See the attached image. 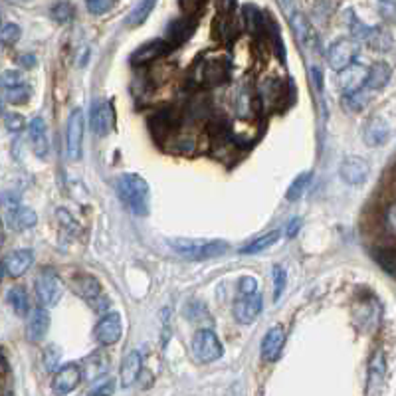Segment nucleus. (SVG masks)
Here are the masks:
<instances>
[{
  "label": "nucleus",
  "instance_id": "nucleus-1",
  "mask_svg": "<svg viewBox=\"0 0 396 396\" xmlns=\"http://www.w3.org/2000/svg\"><path fill=\"white\" fill-rule=\"evenodd\" d=\"M117 195L123 200L127 208L137 214V216H145L149 214V202H151V190L147 180L141 179L139 175L127 173L121 175L117 182H115Z\"/></svg>",
  "mask_w": 396,
  "mask_h": 396
},
{
  "label": "nucleus",
  "instance_id": "nucleus-2",
  "mask_svg": "<svg viewBox=\"0 0 396 396\" xmlns=\"http://www.w3.org/2000/svg\"><path fill=\"white\" fill-rule=\"evenodd\" d=\"M169 246L186 260H210L228 252V244L222 240H171Z\"/></svg>",
  "mask_w": 396,
  "mask_h": 396
},
{
  "label": "nucleus",
  "instance_id": "nucleus-3",
  "mask_svg": "<svg viewBox=\"0 0 396 396\" xmlns=\"http://www.w3.org/2000/svg\"><path fill=\"white\" fill-rule=\"evenodd\" d=\"M193 79L197 82L198 86H204V88H214L220 86L228 79V64L226 60H204V62H198L195 72H193Z\"/></svg>",
  "mask_w": 396,
  "mask_h": 396
},
{
  "label": "nucleus",
  "instance_id": "nucleus-4",
  "mask_svg": "<svg viewBox=\"0 0 396 396\" xmlns=\"http://www.w3.org/2000/svg\"><path fill=\"white\" fill-rule=\"evenodd\" d=\"M34 289H36V297L42 307L55 306L62 299V293H64V286H62L60 277L50 268H46V270L38 273Z\"/></svg>",
  "mask_w": 396,
  "mask_h": 396
},
{
  "label": "nucleus",
  "instance_id": "nucleus-5",
  "mask_svg": "<svg viewBox=\"0 0 396 396\" xmlns=\"http://www.w3.org/2000/svg\"><path fill=\"white\" fill-rule=\"evenodd\" d=\"M193 353L200 362H212L222 357L224 349L218 341L216 333L210 329H198L193 337Z\"/></svg>",
  "mask_w": 396,
  "mask_h": 396
},
{
  "label": "nucleus",
  "instance_id": "nucleus-6",
  "mask_svg": "<svg viewBox=\"0 0 396 396\" xmlns=\"http://www.w3.org/2000/svg\"><path fill=\"white\" fill-rule=\"evenodd\" d=\"M359 54V46L355 40L351 38H341L337 42H333L327 50V62L329 68L333 72H341L347 66H351L355 62V58Z\"/></svg>",
  "mask_w": 396,
  "mask_h": 396
},
{
  "label": "nucleus",
  "instance_id": "nucleus-7",
  "mask_svg": "<svg viewBox=\"0 0 396 396\" xmlns=\"http://www.w3.org/2000/svg\"><path fill=\"white\" fill-rule=\"evenodd\" d=\"M84 111L73 109L68 117V127H66V153L70 161H79L82 157V143H84Z\"/></svg>",
  "mask_w": 396,
  "mask_h": 396
},
{
  "label": "nucleus",
  "instance_id": "nucleus-8",
  "mask_svg": "<svg viewBox=\"0 0 396 396\" xmlns=\"http://www.w3.org/2000/svg\"><path fill=\"white\" fill-rule=\"evenodd\" d=\"M123 333V323H121V315L117 311H109L106 313L99 323L95 325V339L99 345H115L121 339Z\"/></svg>",
  "mask_w": 396,
  "mask_h": 396
},
{
  "label": "nucleus",
  "instance_id": "nucleus-9",
  "mask_svg": "<svg viewBox=\"0 0 396 396\" xmlns=\"http://www.w3.org/2000/svg\"><path fill=\"white\" fill-rule=\"evenodd\" d=\"M264 307V299L260 293H250V295H240L234 301V317L238 323L250 325L258 319V315L262 313Z\"/></svg>",
  "mask_w": 396,
  "mask_h": 396
},
{
  "label": "nucleus",
  "instance_id": "nucleus-10",
  "mask_svg": "<svg viewBox=\"0 0 396 396\" xmlns=\"http://www.w3.org/2000/svg\"><path fill=\"white\" fill-rule=\"evenodd\" d=\"M369 173H371V166L369 162L360 157H347L339 166V177L345 184L349 186H360L364 184L369 179Z\"/></svg>",
  "mask_w": 396,
  "mask_h": 396
},
{
  "label": "nucleus",
  "instance_id": "nucleus-11",
  "mask_svg": "<svg viewBox=\"0 0 396 396\" xmlns=\"http://www.w3.org/2000/svg\"><path fill=\"white\" fill-rule=\"evenodd\" d=\"M289 24H291V30L295 34L297 44L301 46V50H315L317 48V42H319L317 32L301 12H293L289 16Z\"/></svg>",
  "mask_w": 396,
  "mask_h": 396
},
{
  "label": "nucleus",
  "instance_id": "nucleus-12",
  "mask_svg": "<svg viewBox=\"0 0 396 396\" xmlns=\"http://www.w3.org/2000/svg\"><path fill=\"white\" fill-rule=\"evenodd\" d=\"M79 382H82V369H79V364L70 362L55 373L54 380H52V391L55 396H66L75 391Z\"/></svg>",
  "mask_w": 396,
  "mask_h": 396
},
{
  "label": "nucleus",
  "instance_id": "nucleus-13",
  "mask_svg": "<svg viewBox=\"0 0 396 396\" xmlns=\"http://www.w3.org/2000/svg\"><path fill=\"white\" fill-rule=\"evenodd\" d=\"M364 82H367V66L359 62H353L351 66L339 72V88L345 95H353L362 90Z\"/></svg>",
  "mask_w": 396,
  "mask_h": 396
},
{
  "label": "nucleus",
  "instance_id": "nucleus-14",
  "mask_svg": "<svg viewBox=\"0 0 396 396\" xmlns=\"http://www.w3.org/2000/svg\"><path fill=\"white\" fill-rule=\"evenodd\" d=\"M115 121V115H113V106L101 99V101H95L93 108H91V129L95 135L99 137H106Z\"/></svg>",
  "mask_w": 396,
  "mask_h": 396
},
{
  "label": "nucleus",
  "instance_id": "nucleus-15",
  "mask_svg": "<svg viewBox=\"0 0 396 396\" xmlns=\"http://www.w3.org/2000/svg\"><path fill=\"white\" fill-rule=\"evenodd\" d=\"M362 139L369 147H380L391 139V125L384 117L380 115H373L369 117V121L364 123V131H362Z\"/></svg>",
  "mask_w": 396,
  "mask_h": 396
},
{
  "label": "nucleus",
  "instance_id": "nucleus-16",
  "mask_svg": "<svg viewBox=\"0 0 396 396\" xmlns=\"http://www.w3.org/2000/svg\"><path fill=\"white\" fill-rule=\"evenodd\" d=\"M171 52V46L164 40H153L149 44L139 46L133 54H131V64L133 66H147L155 60H159L164 54Z\"/></svg>",
  "mask_w": 396,
  "mask_h": 396
},
{
  "label": "nucleus",
  "instance_id": "nucleus-17",
  "mask_svg": "<svg viewBox=\"0 0 396 396\" xmlns=\"http://www.w3.org/2000/svg\"><path fill=\"white\" fill-rule=\"evenodd\" d=\"M284 343H286V331L282 325H275V327L268 329V333L262 339V359L273 362L280 357Z\"/></svg>",
  "mask_w": 396,
  "mask_h": 396
},
{
  "label": "nucleus",
  "instance_id": "nucleus-18",
  "mask_svg": "<svg viewBox=\"0 0 396 396\" xmlns=\"http://www.w3.org/2000/svg\"><path fill=\"white\" fill-rule=\"evenodd\" d=\"M195 28H197V22L190 18V16H182V18L173 20V22L169 24V28H166V40H164V42H166L171 48H175V46H179V44L186 42L188 38L193 36Z\"/></svg>",
  "mask_w": 396,
  "mask_h": 396
},
{
  "label": "nucleus",
  "instance_id": "nucleus-19",
  "mask_svg": "<svg viewBox=\"0 0 396 396\" xmlns=\"http://www.w3.org/2000/svg\"><path fill=\"white\" fill-rule=\"evenodd\" d=\"M28 135H30V143H32V151L40 159L48 157L50 151V141H48V131H46V123L42 117H36L30 121L28 125Z\"/></svg>",
  "mask_w": 396,
  "mask_h": 396
},
{
  "label": "nucleus",
  "instance_id": "nucleus-20",
  "mask_svg": "<svg viewBox=\"0 0 396 396\" xmlns=\"http://www.w3.org/2000/svg\"><path fill=\"white\" fill-rule=\"evenodd\" d=\"M32 264H34V252L32 250H16L4 260L2 266H4V271L10 277H20L32 268Z\"/></svg>",
  "mask_w": 396,
  "mask_h": 396
},
{
  "label": "nucleus",
  "instance_id": "nucleus-21",
  "mask_svg": "<svg viewBox=\"0 0 396 396\" xmlns=\"http://www.w3.org/2000/svg\"><path fill=\"white\" fill-rule=\"evenodd\" d=\"M50 329V315L44 307H36L34 311H30V317H28V327H26V335L32 343L42 341L46 337Z\"/></svg>",
  "mask_w": 396,
  "mask_h": 396
},
{
  "label": "nucleus",
  "instance_id": "nucleus-22",
  "mask_svg": "<svg viewBox=\"0 0 396 396\" xmlns=\"http://www.w3.org/2000/svg\"><path fill=\"white\" fill-rule=\"evenodd\" d=\"M73 288H75V291H77V293L93 307H97V301L103 299V297H101L99 282H97L93 275H88V273L75 275V277H73Z\"/></svg>",
  "mask_w": 396,
  "mask_h": 396
},
{
  "label": "nucleus",
  "instance_id": "nucleus-23",
  "mask_svg": "<svg viewBox=\"0 0 396 396\" xmlns=\"http://www.w3.org/2000/svg\"><path fill=\"white\" fill-rule=\"evenodd\" d=\"M141 369H143V357L139 351H129L123 362H121V371H119V378H121V384L123 386H131L139 375H141Z\"/></svg>",
  "mask_w": 396,
  "mask_h": 396
},
{
  "label": "nucleus",
  "instance_id": "nucleus-24",
  "mask_svg": "<svg viewBox=\"0 0 396 396\" xmlns=\"http://www.w3.org/2000/svg\"><path fill=\"white\" fill-rule=\"evenodd\" d=\"M393 77V70L386 62H375L371 68H367V88L369 90H382Z\"/></svg>",
  "mask_w": 396,
  "mask_h": 396
},
{
  "label": "nucleus",
  "instance_id": "nucleus-25",
  "mask_svg": "<svg viewBox=\"0 0 396 396\" xmlns=\"http://www.w3.org/2000/svg\"><path fill=\"white\" fill-rule=\"evenodd\" d=\"M8 226L16 232H22V230H28L36 224V212L32 208H26V206H18L14 210H8Z\"/></svg>",
  "mask_w": 396,
  "mask_h": 396
},
{
  "label": "nucleus",
  "instance_id": "nucleus-26",
  "mask_svg": "<svg viewBox=\"0 0 396 396\" xmlns=\"http://www.w3.org/2000/svg\"><path fill=\"white\" fill-rule=\"evenodd\" d=\"M151 129L153 133L161 139V137H166L171 131L177 129V119H175V113L171 109H162L159 113H155L151 117Z\"/></svg>",
  "mask_w": 396,
  "mask_h": 396
},
{
  "label": "nucleus",
  "instance_id": "nucleus-27",
  "mask_svg": "<svg viewBox=\"0 0 396 396\" xmlns=\"http://www.w3.org/2000/svg\"><path fill=\"white\" fill-rule=\"evenodd\" d=\"M8 304H10V307L14 309V313L20 315V317L30 313V299H28V293H26V289L22 288V286H16V288H12L8 291Z\"/></svg>",
  "mask_w": 396,
  "mask_h": 396
},
{
  "label": "nucleus",
  "instance_id": "nucleus-28",
  "mask_svg": "<svg viewBox=\"0 0 396 396\" xmlns=\"http://www.w3.org/2000/svg\"><path fill=\"white\" fill-rule=\"evenodd\" d=\"M277 240H280V232H277V230H271V232H268V234L258 236L253 242H250L248 246H244V248L240 250V253H246V256H250V253L264 252V250L271 248V246H273Z\"/></svg>",
  "mask_w": 396,
  "mask_h": 396
},
{
  "label": "nucleus",
  "instance_id": "nucleus-29",
  "mask_svg": "<svg viewBox=\"0 0 396 396\" xmlns=\"http://www.w3.org/2000/svg\"><path fill=\"white\" fill-rule=\"evenodd\" d=\"M311 177H313L311 171H306V173H301V175L295 177V180L289 184L288 193H286V198H288L289 202H295V200H299V198L304 197V193L309 188Z\"/></svg>",
  "mask_w": 396,
  "mask_h": 396
},
{
  "label": "nucleus",
  "instance_id": "nucleus-30",
  "mask_svg": "<svg viewBox=\"0 0 396 396\" xmlns=\"http://www.w3.org/2000/svg\"><path fill=\"white\" fill-rule=\"evenodd\" d=\"M369 99H371V95L364 91V88L357 93H353V95H345L343 97V108L347 109V111H353V113H359L362 109L367 108V103H369Z\"/></svg>",
  "mask_w": 396,
  "mask_h": 396
},
{
  "label": "nucleus",
  "instance_id": "nucleus-31",
  "mask_svg": "<svg viewBox=\"0 0 396 396\" xmlns=\"http://www.w3.org/2000/svg\"><path fill=\"white\" fill-rule=\"evenodd\" d=\"M153 8H155V2H151V0H149V2L135 4V8L131 10V14H129V18H127V24H129V26H139V24H143Z\"/></svg>",
  "mask_w": 396,
  "mask_h": 396
},
{
  "label": "nucleus",
  "instance_id": "nucleus-32",
  "mask_svg": "<svg viewBox=\"0 0 396 396\" xmlns=\"http://www.w3.org/2000/svg\"><path fill=\"white\" fill-rule=\"evenodd\" d=\"M271 282H273V299L277 301L286 289V284H288V271L284 270L282 266H273L271 270Z\"/></svg>",
  "mask_w": 396,
  "mask_h": 396
},
{
  "label": "nucleus",
  "instance_id": "nucleus-33",
  "mask_svg": "<svg viewBox=\"0 0 396 396\" xmlns=\"http://www.w3.org/2000/svg\"><path fill=\"white\" fill-rule=\"evenodd\" d=\"M20 26L18 24H12V22H8V24H4V26H0V42L4 44V46H12V44H16L20 40Z\"/></svg>",
  "mask_w": 396,
  "mask_h": 396
},
{
  "label": "nucleus",
  "instance_id": "nucleus-34",
  "mask_svg": "<svg viewBox=\"0 0 396 396\" xmlns=\"http://www.w3.org/2000/svg\"><path fill=\"white\" fill-rule=\"evenodd\" d=\"M115 391V380L111 377H99L97 382L91 386L90 395L88 396H111Z\"/></svg>",
  "mask_w": 396,
  "mask_h": 396
},
{
  "label": "nucleus",
  "instance_id": "nucleus-35",
  "mask_svg": "<svg viewBox=\"0 0 396 396\" xmlns=\"http://www.w3.org/2000/svg\"><path fill=\"white\" fill-rule=\"evenodd\" d=\"M30 88L28 86H18V88H12V90H6V101L12 103V106H22L30 99Z\"/></svg>",
  "mask_w": 396,
  "mask_h": 396
},
{
  "label": "nucleus",
  "instance_id": "nucleus-36",
  "mask_svg": "<svg viewBox=\"0 0 396 396\" xmlns=\"http://www.w3.org/2000/svg\"><path fill=\"white\" fill-rule=\"evenodd\" d=\"M52 18L60 24H68L73 18V6L70 2H58L52 6Z\"/></svg>",
  "mask_w": 396,
  "mask_h": 396
},
{
  "label": "nucleus",
  "instance_id": "nucleus-37",
  "mask_svg": "<svg viewBox=\"0 0 396 396\" xmlns=\"http://www.w3.org/2000/svg\"><path fill=\"white\" fill-rule=\"evenodd\" d=\"M0 86L6 88V90H12V88H18L22 86V73L16 70H6V72L0 73Z\"/></svg>",
  "mask_w": 396,
  "mask_h": 396
},
{
  "label": "nucleus",
  "instance_id": "nucleus-38",
  "mask_svg": "<svg viewBox=\"0 0 396 396\" xmlns=\"http://www.w3.org/2000/svg\"><path fill=\"white\" fill-rule=\"evenodd\" d=\"M375 258L391 275L395 273V252L393 250H375Z\"/></svg>",
  "mask_w": 396,
  "mask_h": 396
},
{
  "label": "nucleus",
  "instance_id": "nucleus-39",
  "mask_svg": "<svg viewBox=\"0 0 396 396\" xmlns=\"http://www.w3.org/2000/svg\"><path fill=\"white\" fill-rule=\"evenodd\" d=\"M86 6H88V10L93 16H101V14H106L115 6V2H111V0H90V2H86Z\"/></svg>",
  "mask_w": 396,
  "mask_h": 396
},
{
  "label": "nucleus",
  "instance_id": "nucleus-40",
  "mask_svg": "<svg viewBox=\"0 0 396 396\" xmlns=\"http://www.w3.org/2000/svg\"><path fill=\"white\" fill-rule=\"evenodd\" d=\"M58 360H60V349H58L55 345L48 347V349L44 351V367H46V371H55Z\"/></svg>",
  "mask_w": 396,
  "mask_h": 396
},
{
  "label": "nucleus",
  "instance_id": "nucleus-41",
  "mask_svg": "<svg viewBox=\"0 0 396 396\" xmlns=\"http://www.w3.org/2000/svg\"><path fill=\"white\" fill-rule=\"evenodd\" d=\"M371 377H373V380H380L384 377V355L380 351L371 360Z\"/></svg>",
  "mask_w": 396,
  "mask_h": 396
},
{
  "label": "nucleus",
  "instance_id": "nucleus-42",
  "mask_svg": "<svg viewBox=\"0 0 396 396\" xmlns=\"http://www.w3.org/2000/svg\"><path fill=\"white\" fill-rule=\"evenodd\" d=\"M238 291H240V295L258 293V280H256V277H250V275L240 277V282H238Z\"/></svg>",
  "mask_w": 396,
  "mask_h": 396
},
{
  "label": "nucleus",
  "instance_id": "nucleus-43",
  "mask_svg": "<svg viewBox=\"0 0 396 396\" xmlns=\"http://www.w3.org/2000/svg\"><path fill=\"white\" fill-rule=\"evenodd\" d=\"M4 123H6V129L8 131H22L24 125H26V121H24V117L18 115V113H8V115H4Z\"/></svg>",
  "mask_w": 396,
  "mask_h": 396
},
{
  "label": "nucleus",
  "instance_id": "nucleus-44",
  "mask_svg": "<svg viewBox=\"0 0 396 396\" xmlns=\"http://www.w3.org/2000/svg\"><path fill=\"white\" fill-rule=\"evenodd\" d=\"M395 224H396V206L391 202L384 210V228L388 236H395Z\"/></svg>",
  "mask_w": 396,
  "mask_h": 396
},
{
  "label": "nucleus",
  "instance_id": "nucleus-45",
  "mask_svg": "<svg viewBox=\"0 0 396 396\" xmlns=\"http://www.w3.org/2000/svg\"><path fill=\"white\" fill-rule=\"evenodd\" d=\"M0 200H2V204H4L8 210H14V208L20 206L18 193H4V195H0Z\"/></svg>",
  "mask_w": 396,
  "mask_h": 396
},
{
  "label": "nucleus",
  "instance_id": "nucleus-46",
  "mask_svg": "<svg viewBox=\"0 0 396 396\" xmlns=\"http://www.w3.org/2000/svg\"><path fill=\"white\" fill-rule=\"evenodd\" d=\"M299 228H301V218H291L288 222V226H286V234L288 238H295L297 232H299Z\"/></svg>",
  "mask_w": 396,
  "mask_h": 396
},
{
  "label": "nucleus",
  "instance_id": "nucleus-47",
  "mask_svg": "<svg viewBox=\"0 0 396 396\" xmlns=\"http://www.w3.org/2000/svg\"><path fill=\"white\" fill-rule=\"evenodd\" d=\"M18 64L22 68H34V66H36V55L34 54L18 55Z\"/></svg>",
  "mask_w": 396,
  "mask_h": 396
},
{
  "label": "nucleus",
  "instance_id": "nucleus-48",
  "mask_svg": "<svg viewBox=\"0 0 396 396\" xmlns=\"http://www.w3.org/2000/svg\"><path fill=\"white\" fill-rule=\"evenodd\" d=\"M2 244H4V230H2V224H0V248H2Z\"/></svg>",
  "mask_w": 396,
  "mask_h": 396
},
{
  "label": "nucleus",
  "instance_id": "nucleus-49",
  "mask_svg": "<svg viewBox=\"0 0 396 396\" xmlns=\"http://www.w3.org/2000/svg\"><path fill=\"white\" fill-rule=\"evenodd\" d=\"M2 275H4V266H2V262H0V280H2Z\"/></svg>",
  "mask_w": 396,
  "mask_h": 396
}]
</instances>
